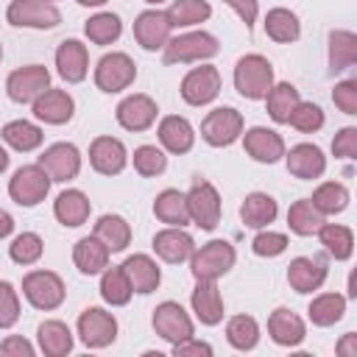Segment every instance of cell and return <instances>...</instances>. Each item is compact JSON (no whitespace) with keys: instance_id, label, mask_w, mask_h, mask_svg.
<instances>
[{"instance_id":"cell-1","label":"cell","mask_w":357,"mask_h":357,"mask_svg":"<svg viewBox=\"0 0 357 357\" xmlns=\"http://www.w3.org/2000/svg\"><path fill=\"white\" fill-rule=\"evenodd\" d=\"M234 86L243 98L248 100H259L268 95V89L273 86V67L265 56L259 53H251V56H243L234 67Z\"/></svg>"},{"instance_id":"cell-2","label":"cell","mask_w":357,"mask_h":357,"mask_svg":"<svg viewBox=\"0 0 357 357\" xmlns=\"http://www.w3.org/2000/svg\"><path fill=\"white\" fill-rule=\"evenodd\" d=\"M218 53V39L212 33L195 31L181 33L176 39H167L165 45V64H184V61H201Z\"/></svg>"},{"instance_id":"cell-3","label":"cell","mask_w":357,"mask_h":357,"mask_svg":"<svg viewBox=\"0 0 357 357\" xmlns=\"http://www.w3.org/2000/svg\"><path fill=\"white\" fill-rule=\"evenodd\" d=\"M190 271L195 279H218L226 271H231L234 265V248L226 240H212L206 245H201L198 251H192L190 257Z\"/></svg>"},{"instance_id":"cell-4","label":"cell","mask_w":357,"mask_h":357,"mask_svg":"<svg viewBox=\"0 0 357 357\" xmlns=\"http://www.w3.org/2000/svg\"><path fill=\"white\" fill-rule=\"evenodd\" d=\"M243 134V114L231 106H220V109H212L204 123H201V137L215 145V148H223V145H231L237 137Z\"/></svg>"},{"instance_id":"cell-5","label":"cell","mask_w":357,"mask_h":357,"mask_svg":"<svg viewBox=\"0 0 357 357\" xmlns=\"http://www.w3.org/2000/svg\"><path fill=\"white\" fill-rule=\"evenodd\" d=\"M50 190V176L39 167V165H25L14 173V178L8 181V195L20 204V206H36L39 201H45Z\"/></svg>"},{"instance_id":"cell-6","label":"cell","mask_w":357,"mask_h":357,"mask_svg":"<svg viewBox=\"0 0 357 357\" xmlns=\"http://www.w3.org/2000/svg\"><path fill=\"white\" fill-rule=\"evenodd\" d=\"M22 293L36 310H56L64 301V282L53 271H31L22 279Z\"/></svg>"},{"instance_id":"cell-7","label":"cell","mask_w":357,"mask_h":357,"mask_svg":"<svg viewBox=\"0 0 357 357\" xmlns=\"http://www.w3.org/2000/svg\"><path fill=\"white\" fill-rule=\"evenodd\" d=\"M184 198H187L190 220L195 226H201L206 231L218 226V220H220V195L209 181H195Z\"/></svg>"},{"instance_id":"cell-8","label":"cell","mask_w":357,"mask_h":357,"mask_svg":"<svg viewBox=\"0 0 357 357\" xmlns=\"http://www.w3.org/2000/svg\"><path fill=\"white\" fill-rule=\"evenodd\" d=\"M137 78V67L126 53H106L95 67V84L103 92H120L131 86Z\"/></svg>"},{"instance_id":"cell-9","label":"cell","mask_w":357,"mask_h":357,"mask_svg":"<svg viewBox=\"0 0 357 357\" xmlns=\"http://www.w3.org/2000/svg\"><path fill=\"white\" fill-rule=\"evenodd\" d=\"M6 89H8V98L11 100H17V103H33L45 89H50V73L42 64L20 67V70H14L8 75Z\"/></svg>"},{"instance_id":"cell-10","label":"cell","mask_w":357,"mask_h":357,"mask_svg":"<svg viewBox=\"0 0 357 357\" xmlns=\"http://www.w3.org/2000/svg\"><path fill=\"white\" fill-rule=\"evenodd\" d=\"M6 17L17 28H53L61 22L59 8L47 0H14Z\"/></svg>"},{"instance_id":"cell-11","label":"cell","mask_w":357,"mask_h":357,"mask_svg":"<svg viewBox=\"0 0 357 357\" xmlns=\"http://www.w3.org/2000/svg\"><path fill=\"white\" fill-rule=\"evenodd\" d=\"M78 335H81L84 346L103 349L117 337V321H114L112 312H106L100 307H89L78 318Z\"/></svg>"},{"instance_id":"cell-12","label":"cell","mask_w":357,"mask_h":357,"mask_svg":"<svg viewBox=\"0 0 357 357\" xmlns=\"http://www.w3.org/2000/svg\"><path fill=\"white\" fill-rule=\"evenodd\" d=\"M218 92H220V73L212 64L190 70L181 81V98L190 106H206L218 98Z\"/></svg>"},{"instance_id":"cell-13","label":"cell","mask_w":357,"mask_h":357,"mask_svg":"<svg viewBox=\"0 0 357 357\" xmlns=\"http://www.w3.org/2000/svg\"><path fill=\"white\" fill-rule=\"evenodd\" d=\"M39 167L50 176V181H70L81 170V153L70 142H56L39 156Z\"/></svg>"},{"instance_id":"cell-14","label":"cell","mask_w":357,"mask_h":357,"mask_svg":"<svg viewBox=\"0 0 357 357\" xmlns=\"http://www.w3.org/2000/svg\"><path fill=\"white\" fill-rule=\"evenodd\" d=\"M153 329H156L159 337L170 340L173 346L187 340V337H192V321L181 310V304H176V301H162L153 310Z\"/></svg>"},{"instance_id":"cell-15","label":"cell","mask_w":357,"mask_h":357,"mask_svg":"<svg viewBox=\"0 0 357 357\" xmlns=\"http://www.w3.org/2000/svg\"><path fill=\"white\" fill-rule=\"evenodd\" d=\"M326 279V262L321 257H296L287 265V282L296 293H312Z\"/></svg>"},{"instance_id":"cell-16","label":"cell","mask_w":357,"mask_h":357,"mask_svg":"<svg viewBox=\"0 0 357 357\" xmlns=\"http://www.w3.org/2000/svg\"><path fill=\"white\" fill-rule=\"evenodd\" d=\"M170 22L165 11H142L134 22V39L145 47V50H159L167 45L170 39Z\"/></svg>"},{"instance_id":"cell-17","label":"cell","mask_w":357,"mask_h":357,"mask_svg":"<svg viewBox=\"0 0 357 357\" xmlns=\"http://www.w3.org/2000/svg\"><path fill=\"white\" fill-rule=\"evenodd\" d=\"M245 151L251 159L257 162H265V165H273L284 156V139L273 131V128H262V126H254L245 131Z\"/></svg>"},{"instance_id":"cell-18","label":"cell","mask_w":357,"mask_h":357,"mask_svg":"<svg viewBox=\"0 0 357 357\" xmlns=\"http://www.w3.org/2000/svg\"><path fill=\"white\" fill-rule=\"evenodd\" d=\"M156 103L148 95H128L120 106H117V123L128 131H145L153 126L156 120Z\"/></svg>"},{"instance_id":"cell-19","label":"cell","mask_w":357,"mask_h":357,"mask_svg":"<svg viewBox=\"0 0 357 357\" xmlns=\"http://www.w3.org/2000/svg\"><path fill=\"white\" fill-rule=\"evenodd\" d=\"M56 67H59V75L70 84H78L86 78V67H89V56H86V47L78 42V39H64L56 50Z\"/></svg>"},{"instance_id":"cell-20","label":"cell","mask_w":357,"mask_h":357,"mask_svg":"<svg viewBox=\"0 0 357 357\" xmlns=\"http://www.w3.org/2000/svg\"><path fill=\"white\" fill-rule=\"evenodd\" d=\"M89 162L98 173L103 176H114L126 167V145L114 137H98L89 145Z\"/></svg>"},{"instance_id":"cell-21","label":"cell","mask_w":357,"mask_h":357,"mask_svg":"<svg viewBox=\"0 0 357 357\" xmlns=\"http://www.w3.org/2000/svg\"><path fill=\"white\" fill-rule=\"evenodd\" d=\"M73 98L64 92V89H45L36 100H33V114L50 126H61L73 117Z\"/></svg>"},{"instance_id":"cell-22","label":"cell","mask_w":357,"mask_h":357,"mask_svg":"<svg viewBox=\"0 0 357 357\" xmlns=\"http://www.w3.org/2000/svg\"><path fill=\"white\" fill-rule=\"evenodd\" d=\"M192 310L198 321L206 326H215L223 321V301H220V290L215 287V279H198L192 290Z\"/></svg>"},{"instance_id":"cell-23","label":"cell","mask_w":357,"mask_h":357,"mask_svg":"<svg viewBox=\"0 0 357 357\" xmlns=\"http://www.w3.org/2000/svg\"><path fill=\"white\" fill-rule=\"evenodd\" d=\"M153 251L165 262H184V259L192 257L195 243H192V237L187 231H181L178 226H170V229H165V231H159L153 237Z\"/></svg>"},{"instance_id":"cell-24","label":"cell","mask_w":357,"mask_h":357,"mask_svg":"<svg viewBox=\"0 0 357 357\" xmlns=\"http://www.w3.org/2000/svg\"><path fill=\"white\" fill-rule=\"evenodd\" d=\"M287 170L296 178H318L326 170V159H324V153H321L318 145L301 142V145L290 148V153H287Z\"/></svg>"},{"instance_id":"cell-25","label":"cell","mask_w":357,"mask_h":357,"mask_svg":"<svg viewBox=\"0 0 357 357\" xmlns=\"http://www.w3.org/2000/svg\"><path fill=\"white\" fill-rule=\"evenodd\" d=\"M120 268H123V273H126V279H128V284H131L134 293H153L156 290V284H159V268H156V262L151 257L134 254Z\"/></svg>"},{"instance_id":"cell-26","label":"cell","mask_w":357,"mask_h":357,"mask_svg":"<svg viewBox=\"0 0 357 357\" xmlns=\"http://www.w3.org/2000/svg\"><path fill=\"white\" fill-rule=\"evenodd\" d=\"M268 332H271V337H273L279 346H298V343L304 340V332H307V329H304V321H301L296 312L279 307V310H273L271 318H268Z\"/></svg>"},{"instance_id":"cell-27","label":"cell","mask_w":357,"mask_h":357,"mask_svg":"<svg viewBox=\"0 0 357 357\" xmlns=\"http://www.w3.org/2000/svg\"><path fill=\"white\" fill-rule=\"evenodd\" d=\"M73 259H75V268L86 276L92 273H100L106 265H109V248L92 234V237H81L73 248Z\"/></svg>"},{"instance_id":"cell-28","label":"cell","mask_w":357,"mask_h":357,"mask_svg":"<svg viewBox=\"0 0 357 357\" xmlns=\"http://www.w3.org/2000/svg\"><path fill=\"white\" fill-rule=\"evenodd\" d=\"M192 139H195L192 126H190L184 117L170 114V117H165V120L159 123V142H162L170 153H187V151L192 148Z\"/></svg>"},{"instance_id":"cell-29","label":"cell","mask_w":357,"mask_h":357,"mask_svg":"<svg viewBox=\"0 0 357 357\" xmlns=\"http://www.w3.org/2000/svg\"><path fill=\"white\" fill-rule=\"evenodd\" d=\"M53 212H56L59 223H64V226L73 229V226L86 223V218H89V201H86V195L81 190H64L56 198Z\"/></svg>"},{"instance_id":"cell-30","label":"cell","mask_w":357,"mask_h":357,"mask_svg":"<svg viewBox=\"0 0 357 357\" xmlns=\"http://www.w3.org/2000/svg\"><path fill=\"white\" fill-rule=\"evenodd\" d=\"M276 212H279L276 209V201L268 192H251V195H245V201L240 206V218L251 229H262V226L273 223Z\"/></svg>"},{"instance_id":"cell-31","label":"cell","mask_w":357,"mask_h":357,"mask_svg":"<svg viewBox=\"0 0 357 357\" xmlns=\"http://www.w3.org/2000/svg\"><path fill=\"white\" fill-rule=\"evenodd\" d=\"M153 212L162 223H170V226H187L190 223V212H187V198L178 192V190H162L153 201Z\"/></svg>"},{"instance_id":"cell-32","label":"cell","mask_w":357,"mask_h":357,"mask_svg":"<svg viewBox=\"0 0 357 357\" xmlns=\"http://www.w3.org/2000/svg\"><path fill=\"white\" fill-rule=\"evenodd\" d=\"M36 335H39V349L47 357H64L73 349V332L61 321H45Z\"/></svg>"},{"instance_id":"cell-33","label":"cell","mask_w":357,"mask_h":357,"mask_svg":"<svg viewBox=\"0 0 357 357\" xmlns=\"http://www.w3.org/2000/svg\"><path fill=\"white\" fill-rule=\"evenodd\" d=\"M265 33L279 42V45H287V42H296L298 33H301V25H298V17L287 8H271L268 17H265Z\"/></svg>"},{"instance_id":"cell-34","label":"cell","mask_w":357,"mask_h":357,"mask_svg":"<svg viewBox=\"0 0 357 357\" xmlns=\"http://www.w3.org/2000/svg\"><path fill=\"white\" fill-rule=\"evenodd\" d=\"M321 237V245L335 257V259H349L351 251H354V234L349 226H340V223H324L318 231Z\"/></svg>"},{"instance_id":"cell-35","label":"cell","mask_w":357,"mask_h":357,"mask_svg":"<svg viewBox=\"0 0 357 357\" xmlns=\"http://www.w3.org/2000/svg\"><path fill=\"white\" fill-rule=\"evenodd\" d=\"M95 237L109 248V251H123L131 240V229L120 215H103L95 223Z\"/></svg>"},{"instance_id":"cell-36","label":"cell","mask_w":357,"mask_h":357,"mask_svg":"<svg viewBox=\"0 0 357 357\" xmlns=\"http://www.w3.org/2000/svg\"><path fill=\"white\" fill-rule=\"evenodd\" d=\"M298 100L301 98H298V89L293 84H276V86H271L268 95H265L271 120L273 123H287V117H290V112L296 109Z\"/></svg>"},{"instance_id":"cell-37","label":"cell","mask_w":357,"mask_h":357,"mask_svg":"<svg viewBox=\"0 0 357 357\" xmlns=\"http://www.w3.org/2000/svg\"><path fill=\"white\" fill-rule=\"evenodd\" d=\"M287 223L296 234L307 237V234H315L321 226H324V215L315 209V204L310 198H301L296 201L290 209H287Z\"/></svg>"},{"instance_id":"cell-38","label":"cell","mask_w":357,"mask_h":357,"mask_svg":"<svg viewBox=\"0 0 357 357\" xmlns=\"http://www.w3.org/2000/svg\"><path fill=\"white\" fill-rule=\"evenodd\" d=\"M165 14H167L170 28H187V25L204 22L212 14V8L206 0H173V6Z\"/></svg>"},{"instance_id":"cell-39","label":"cell","mask_w":357,"mask_h":357,"mask_svg":"<svg viewBox=\"0 0 357 357\" xmlns=\"http://www.w3.org/2000/svg\"><path fill=\"white\" fill-rule=\"evenodd\" d=\"M357 61V39L351 31H332L329 36V64L335 73L351 67Z\"/></svg>"},{"instance_id":"cell-40","label":"cell","mask_w":357,"mask_h":357,"mask_svg":"<svg viewBox=\"0 0 357 357\" xmlns=\"http://www.w3.org/2000/svg\"><path fill=\"white\" fill-rule=\"evenodd\" d=\"M3 139L14 151H22L25 153V151H33V148L42 145V128L33 126V123H28V120H11L3 128Z\"/></svg>"},{"instance_id":"cell-41","label":"cell","mask_w":357,"mask_h":357,"mask_svg":"<svg viewBox=\"0 0 357 357\" xmlns=\"http://www.w3.org/2000/svg\"><path fill=\"white\" fill-rule=\"evenodd\" d=\"M307 312H310V321H312L315 326H332L335 321L343 318V312H346V298L337 296V293H324V296L312 298V304H310Z\"/></svg>"},{"instance_id":"cell-42","label":"cell","mask_w":357,"mask_h":357,"mask_svg":"<svg viewBox=\"0 0 357 357\" xmlns=\"http://www.w3.org/2000/svg\"><path fill=\"white\" fill-rule=\"evenodd\" d=\"M131 284H128V279H126V273H123V268H103V279H100V296L112 304V307H123V304H128V298H131Z\"/></svg>"},{"instance_id":"cell-43","label":"cell","mask_w":357,"mask_h":357,"mask_svg":"<svg viewBox=\"0 0 357 357\" xmlns=\"http://www.w3.org/2000/svg\"><path fill=\"white\" fill-rule=\"evenodd\" d=\"M84 31H86V36H89L95 45H112V42L120 39V33H123V22H120L117 14L103 11V14H95L92 20H86Z\"/></svg>"},{"instance_id":"cell-44","label":"cell","mask_w":357,"mask_h":357,"mask_svg":"<svg viewBox=\"0 0 357 357\" xmlns=\"http://www.w3.org/2000/svg\"><path fill=\"white\" fill-rule=\"evenodd\" d=\"M310 201L315 204V209L321 215H335V212H343L349 206V190L337 181H326L312 192Z\"/></svg>"},{"instance_id":"cell-45","label":"cell","mask_w":357,"mask_h":357,"mask_svg":"<svg viewBox=\"0 0 357 357\" xmlns=\"http://www.w3.org/2000/svg\"><path fill=\"white\" fill-rule=\"evenodd\" d=\"M226 337H229V343H231L234 349L248 351V349H254L257 340H259V326H257V321H254L251 315H234V318H229V324H226Z\"/></svg>"},{"instance_id":"cell-46","label":"cell","mask_w":357,"mask_h":357,"mask_svg":"<svg viewBox=\"0 0 357 357\" xmlns=\"http://www.w3.org/2000/svg\"><path fill=\"white\" fill-rule=\"evenodd\" d=\"M8 254H11V259L20 262V265H31V262H36V259L42 257V240H39V234H33V231H22V234L14 237V243L8 245Z\"/></svg>"},{"instance_id":"cell-47","label":"cell","mask_w":357,"mask_h":357,"mask_svg":"<svg viewBox=\"0 0 357 357\" xmlns=\"http://www.w3.org/2000/svg\"><path fill=\"white\" fill-rule=\"evenodd\" d=\"M287 123H290L293 128L304 131V134H312V131H318V128L324 126V112H321V106H315V103H301V100H298L296 109L290 112Z\"/></svg>"},{"instance_id":"cell-48","label":"cell","mask_w":357,"mask_h":357,"mask_svg":"<svg viewBox=\"0 0 357 357\" xmlns=\"http://www.w3.org/2000/svg\"><path fill=\"white\" fill-rule=\"evenodd\" d=\"M167 167V156L156 145H142L134 151V170L139 176H159Z\"/></svg>"},{"instance_id":"cell-49","label":"cell","mask_w":357,"mask_h":357,"mask_svg":"<svg viewBox=\"0 0 357 357\" xmlns=\"http://www.w3.org/2000/svg\"><path fill=\"white\" fill-rule=\"evenodd\" d=\"M20 318V298L8 282H0V329L14 326Z\"/></svg>"},{"instance_id":"cell-50","label":"cell","mask_w":357,"mask_h":357,"mask_svg":"<svg viewBox=\"0 0 357 357\" xmlns=\"http://www.w3.org/2000/svg\"><path fill=\"white\" fill-rule=\"evenodd\" d=\"M251 248H254L257 257H279L287 248V237L279 234V231H262V234L254 237Z\"/></svg>"},{"instance_id":"cell-51","label":"cell","mask_w":357,"mask_h":357,"mask_svg":"<svg viewBox=\"0 0 357 357\" xmlns=\"http://www.w3.org/2000/svg\"><path fill=\"white\" fill-rule=\"evenodd\" d=\"M332 100H335V106L340 109V112H346V114H357V81H340L337 86H335V92H332Z\"/></svg>"},{"instance_id":"cell-52","label":"cell","mask_w":357,"mask_h":357,"mask_svg":"<svg viewBox=\"0 0 357 357\" xmlns=\"http://www.w3.org/2000/svg\"><path fill=\"white\" fill-rule=\"evenodd\" d=\"M332 151L340 159H354L357 156V128H343L332 139Z\"/></svg>"},{"instance_id":"cell-53","label":"cell","mask_w":357,"mask_h":357,"mask_svg":"<svg viewBox=\"0 0 357 357\" xmlns=\"http://www.w3.org/2000/svg\"><path fill=\"white\" fill-rule=\"evenodd\" d=\"M0 351L3 354H8V357H33V346L25 340V337H6L3 340V346H0Z\"/></svg>"},{"instance_id":"cell-54","label":"cell","mask_w":357,"mask_h":357,"mask_svg":"<svg viewBox=\"0 0 357 357\" xmlns=\"http://www.w3.org/2000/svg\"><path fill=\"white\" fill-rule=\"evenodd\" d=\"M223 3L237 11V17L245 22V28L254 25V20H257V0H223Z\"/></svg>"},{"instance_id":"cell-55","label":"cell","mask_w":357,"mask_h":357,"mask_svg":"<svg viewBox=\"0 0 357 357\" xmlns=\"http://www.w3.org/2000/svg\"><path fill=\"white\" fill-rule=\"evenodd\" d=\"M173 354H176V357H187V354H206V357H209V354H212V346L187 337V340H181V343L173 346Z\"/></svg>"},{"instance_id":"cell-56","label":"cell","mask_w":357,"mask_h":357,"mask_svg":"<svg viewBox=\"0 0 357 357\" xmlns=\"http://www.w3.org/2000/svg\"><path fill=\"white\" fill-rule=\"evenodd\" d=\"M337 354L343 357H357V335H343V340L337 343Z\"/></svg>"},{"instance_id":"cell-57","label":"cell","mask_w":357,"mask_h":357,"mask_svg":"<svg viewBox=\"0 0 357 357\" xmlns=\"http://www.w3.org/2000/svg\"><path fill=\"white\" fill-rule=\"evenodd\" d=\"M11 231H14V218H11L6 209H0V240L8 237Z\"/></svg>"},{"instance_id":"cell-58","label":"cell","mask_w":357,"mask_h":357,"mask_svg":"<svg viewBox=\"0 0 357 357\" xmlns=\"http://www.w3.org/2000/svg\"><path fill=\"white\" fill-rule=\"evenodd\" d=\"M6 167H8V153H6L3 148H0V173H3Z\"/></svg>"},{"instance_id":"cell-59","label":"cell","mask_w":357,"mask_h":357,"mask_svg":"<svg viewBox=\"0 0 357 357\" xmlns=\"http://www.w3.org/2000/svg\"><path fill=\"white\" fill-rule=\"evenodd\" d=\"M78 3H81V6H103L106 0H78Z\"/></svg>"},{"instance_id":"cell-60","label":"cell","mask_w":357,"mask_h":357,"mask_svg":"<svg viewBox=\"0 0 357 357\" xmlns=\"http://www.w3.org/2000/svg\"><path fill=\"white\" fill-rule=\"evenodd\" d=\"M145 3H156V6H159V3H162V0H145Z\"/></svg>"},{"instance_id":"cell-61","label":"cell","mask_w":357,"mask_h":357,"mask_svg":"<svg viewBox=\"0 0 357 357\" xmlns=\"http://www.w3.org/2000/svg\"><path fill=\"white\" fill-rule=\"evenodd\" d=\"M0 59H3V45H0Z\"/></svg>"},{"instance_id":"cell-62","label":"cell","mask_w":357,"mask_h":357,"mask_svg":"<svg viewBox=\"0 0 357 357\" xmlns=\"http://www.w3.org/2000/svg\"><path fill=\"white\" fill-rule=\"evenodd\" d=\"M47 3H50V0H47Z\"/></svg>"}]
</instances>
